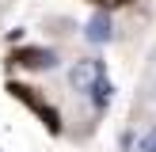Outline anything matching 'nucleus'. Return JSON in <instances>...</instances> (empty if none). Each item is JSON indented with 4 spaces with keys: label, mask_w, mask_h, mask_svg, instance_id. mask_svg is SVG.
<instances>
[{
    "label": "nucleus",
    "mask_w": 156,
    "mask_h": 152,
    "mask_svg": "<svg viewBox=\"0 0 156 152\" xmlns=\"http://www.w3.org/2000/svg\"><path fill=\"white\" fill-rule=\"evenodd\" d=\"M99 4H103V8H114V4H122V0H99Z\"/></svg>",
    "instance_id": "nucleus-5"
},
{
    "label": "nucleus",
    "mask_w": 156,
    "mask_h": 152,
    "mask_svg": "<svg viewBox=\"0 0 156 152\" xmlns=\"http://www.w3.org/2000/svg\"><path fill=\"white\" fill-rule=\"evenodd\" d=\"M99 76H103L99 61H76V65L69 68V84H73V91H80V95H88V91L95 88Z\"/></svg>",
    "instance_id": "nucleus-1"
},
{
    "label": "nucleus",
    "mask_w": 156,
    "mask_h": 152,
    "mask_svg": "<svg viewBox=\"0 0 156 152\" xmlns=\"http://www.w3.org/2000/svg\"><path fill=\"white\" fill-rule=\"evenodd\" d=\"M137 152H156V129H149V133L141 137V144H137Z\"/></svg>",
    "instance_id": "nucleus-4"
},
{
    "label": "nucleus",
    "mask_w": 156,
    "mask_h": 152,
    "mask_svg": "<svg viewBox=\"0 0 156 152\" xmlns=\"http://www.w3.org/2000/svg\"><path fill=\"white\" fill-rule=\"evenodd\" d=\"M53 50H23V53H15V65H23V68H53Z\"/></svg>",
    "instance_id": "nucleus-2"
},
{
    "label": "nucleus",
    "mask_w": 156,
    "mask_h": 152,
    "mask_svg": "<svg viewBox=\"0 0 156 152\" xmlns=\"http://www.w3.org/2000/svg\"><path fill=\"white\" fill-rule=\"evenodd\" d=\"M84 34H88V42H111V15L95 12L88 19V30H84Z\"/></svg>",
    "instance_id": "nucleus-3"
}]
</instances>
